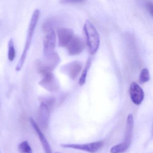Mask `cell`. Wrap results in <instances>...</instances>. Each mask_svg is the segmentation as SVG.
I'll list each match as a JSON object with an SVG mask.
<instances>
[{"mask_svg": "<svg viewBox=\"0 0 153 153\" xmlns=\"http://www.w3.org/2000/svg\"></svg>", "mask_w": 153, "mask_h": 153, "instance_id": "23", "label": "cell"}, {"mask_svg": "<svg viewBox=\"0 0 153 153\" xmlns=\"http://www.w3.org/2000/svg\"><path fill=\"white\" fill-rule=\"evenodd\" d=\"M134 120L133 115L129 114L127 119L125 135L121 143L113 146L110 149L111 153H123L126 152L131 146L134 131Z\"/></svg>", "mask_w": 153, "mask_h": 153, "instance_id": "3", "label": "cell"}, {"mask_svg": "<svg viewBox=\"0 0 153 153\" xmlns=\"http://www.w3.org/2000/svg\"><path fill=\"white\" fill-rule=\"evenodd\" d=\"M0 153H1V151H0Z\"/></svg>", "mask_w": 153, "mask_h": 153, "instance_id": "22", "label": "cell"}, {"mask_svg": "<svg viewBox=\"0 0 153 153\" xmlns=\"http://www.w3.org/2000/svg\"><path fill=\"white\" fill-rule=\"evenodd\" d=\"M92 63L91 58H89L87 60V62H86V65H85V68L84 70L83 71L82 74L80 77L79 79V84L80 85H84L85 84L86 82V77H87V74H88V71H89V69Z\"/></svg>", "mask_w": 153, "mask_h": 153, "instance_id": "15", "label": "cell"}, {"mask_svg": "<svg viewBox=\"0 0 153 153\" xmlns=\"http://www.w3.org/2000/svg\"><path fill=\"white\" fill-rule=\"evenodd\" d=\"M40 102L45 104L51 110L54 106L55 99L52 97H43L40 98Z\"/></svg>", "mask_w": 153, "mask_h": 153, "instance_id": "17", "label": "cell"}, {"mask_svg": "<svg viewBox=\"0 0 153 153\" xmlns=\"http://www.w3.org/2000/svg\"><path fill=\"white\" fill-rule=\"evenodd\" d=\"M66 47L70 55L75 56L82 52L85 47V45L81 39L74 36Z\"/></svg>", "mask_w": 153, "mask_h": 153, "instance_id": "9", "label": "cell"}, {"mask_svg": "<svg viewBox=\"0 0 153 153\" xmlns=\"http://www.w3.org/2000/svg\"><path fill=\"white\" fill-rule=\"evenodd\" d=\"M60 61V57L55 51L44 54L43 60H40L37 62L38 72L41 75L48 72H52L57 66Z\"/></svg>", "mask_w": 153, "mask_h": 153, "instance_id": "4", "label": "cell"}, {"mask_svg": "<svg viewBox=\"0 0 153 153\" xmlns=\"http://www.w3.org/2000/svg\"><path fill=\"white\" fill-rule=\"evenodd\" d=\"M85 0H60V2L63 4H81L84 2Z\"/></svg>", "mask_w": 153, "mask_h": 153, "instance_id": "20", "label": "cell"}, {"mask_svg": "<svg viewBox=\"0 0 153 153\" xmlns=\"http://www.w3.org/2000/svg\"><path fill=\"white\" fill-rule=\"evenodd\" d=\"M58 45L59 47H65L74 36V32L71 29L60 28L57 30Z\"/></svg>", "mask_w": 153, "mask_h": 153, "instance_id": "10", "label": "cell"}, {"mask_svg": "<svg viewBox=\"0 0 153 153\" xmlns=\"http://www.w3.org/2000/svg\"><path fill=\"white\" fill-rule=\"evenodd\" d=\"M103 146L102 141H98L90 143L84 144H66L61 145V146L65 148L76 149L81 150L91 153H94L100 150Z\"/></svg>", "mask_w": 153, "mask_h": 153, "instance_id": "6", "label": "cell"}, {"mask_svg": "<svg viewBox=\"0 0 153 153\" xmlns=\"http://www.w3.org/2000/svg\"><path fill=\"white\" fill-rule=\"evenodd\" d=\"M56 44V36L54 30H50L47 32L43 42L44 54L52 53L54 51Z\"/></svg>", "mask_w": 153, "mask_h": 153, "instance_id": "12", "label": "cell"}, {"mask_svg": "<svg viewBox=\"0 0 153 153\" xmlns=\"http://www.w3.org/2000/svg\"><path fill=\"white\" fill-rule=\"evenodd\" d=\"M82 64L78 61L68 63L63 66L62 71L72 80H75L79 75L82 69Z\"/></svg>", "mask_w": 153, "mask_h": 153, "instance_id": "7", "label": "cell"}, {"mask_svg": "<svg viewBox=\"0 0 153 153\" xmlns=\"http://www.w3.org/2000/svg\"><path fill=\"white\" fill-rule=\"evenodd\" d=\"M16 56L15 48H14V43L12 39H10L8 43V60L10 62H13Z\"/></svg>", "mask_w": 153, "mask_h": 153, "instance_id": "16", "label": "cell"}, {"mask_svg": "<svg viewBox=\"0 0 153 153\" xmlns=\"http://www.w3.org/2000/svg\"><path fill=\"white\" fill-rule=\"evenodd\" d=\"M50 110L43 103H40L38 110L37 118L38 123L43 129H46L49 123Z\"/></svg>", "mask_w": 153, "mask_h": 153, "instance_id": "8", "label": "cell"}, {"mask_svg": "<svg viewBox=\"0 0 153 153\" xmlns=\"http://www.w3.org/2000/svg\"><path fill=\"white\" fill-rule=\"evenodd\" d=\"M42 75L43 78L40 81L39 84L49 91H57L60 87L59 82L52 72H48Z\"/></svg>", "mask_w": 153, "mask_h": 153, "instance_id": "5", "label": "cell"}, {"mask_svg": "<svg viewBox=\"0 0 153 153\" xmlns=\"http://www.w3.org/2000/svg\"><path fill=\"white\" fill-rule=\"evenodd\" d=\"M60 19L59 17H53L47 19L42 25V29L45 32H48L53 30L54 27L59 24Z\"/></svg>", "mask_w": 153, "mask_h": 153, "instance_id": "14", "label": "cell"}, {"mask_svg": "<svg viewBox=\"0 0 153 153\" xmlns=\"http://www.w3.org/2000/svg\"><path fill=\"white\" fill-rule=\"evenodd\" d=\"M40 14V11L38 9L35 10L33 13H32L28 29L27 39H26V42H25L24 50H23V53L21 56L19 61L18 62L16 68H15V70L17 71H20L24 65V62H25L26 56H27V53H28V51L30 47L34 31H35V28H36V26H37Z\"/></svg>", "mask_w": 153, "mask_h": 153, "instance_id": "1", "label": "cell"}, {"mask_svg": "<svg viewBox=\"0 0 153 153\" xmlns=\"http://www.w3.org/2000/svg\"><path fill=\"white\" fill-rule=\"evenodd\" d=\"M18 149L21 153H32V149L28 141H24L19 144Z\"/></svg>", "mask_w": 153, "mask_h": 153, "instance_id": "18", "label": "cell"}, {"mask_svg": "<svg viewBox=\"0 0 153 153\" xmlns=\"http://www.w3.org/2000/svg\"><path fill=\"white\" fill-rule=\"evenodd\" d=\"M129 94L131 100L136 105H140L144 98V93L137 83L132 82L129 87Z\"/></svg>", "mask_w": 153, "mask_h": 153, "instance_id": "11", "label": "cell"}, {"mask_svg": "<svg viewBox=\"0 0 153 153\" xmlns=\"http://www.w3.org/2000/svg\"><path fill=\"white\" fill-rule=\"evenodd\" d=\"M145 5L146 8L147 10L149 12V13L151 14V16L153 15V3L152 1L147 0L145 2Z\"/></svg>", "mask_w": 153, "mask_h": 153, "instance_id": "21", "label": "cell"}, {"mask_svg": "<svg viewBox=\"0 0 153 153\" xmlns=\"http://www.w3.org/2000/svg\"><path fill=\"white\" fill-rule=\"evenodd\" d=\"M150 73L149 71L146 68H144L140 73L139 81L141 83L147 82L150 80Z\"/></svg>", "mask_w": 153, "mask_h": 153, "instance_id": "19", "label": "cell"}, {"mask_svg": "<svg viewBox=\"0 0 153 153\" xmlns=\"http://www.w3.org/2000/svg\"><path fill=\"white\" fill-rule=\"evenodd\" d=\"M84 30L86 36L88 50L91 54H94L99 49L100 37L99 33L93 24L89 20L86 21L84 25Z\"/></svg>", "mask_w": 153, "mask_h": 153, "instance_id": "2", "label": "cell"}, {"mask_svg": "<svg viewBox=\"0 0 153 153\" xmlns=\"http://www.w3.org/2000/svg\"><path fill=\"white\" fill-rule=\"evenodd\" d=\"M29 121L32 127L34 128V130L37 134L40 141L41 142V145H42L45 153H52L50 145H49L46 138L45 137V135L43 134L41 129L40 128L38 125L36 123L34 120L31 117L30 118Z\"/></svg>", "mask_w": 153, "mask_h": 153, "instance_id": "13", "label": "cell"}]
</instances>
